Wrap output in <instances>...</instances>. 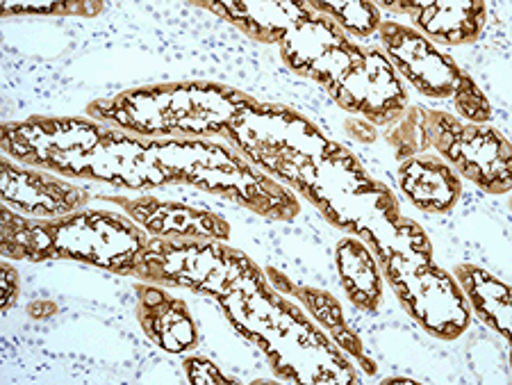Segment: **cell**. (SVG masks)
Returning a JSON list of instances; mask_svg holds the SVG:
<instances>
[{
	"label": "cell",
	"instance_id": "6da1fadb",
	"mask_svg": "<svg viewBox=\"0 0 512 385\" xmlns=\"http://www.w3.org/2000/svg\"><path fill=\"white\" fill-rule=\"evenodd\" d=\"M148 233L130 217L107 210H80L57 219H35L3 206L0 253L5 260H76L132 276Z\"/></svg>",
	"mask_w": 512,
	"mask_h": 385
},
{
	"label": "cell",
	"instance_id": "7a4b0ae2",
	"mask_svg": "<svg viewBox=\"0 0 512 385\" xmlns=\"http://www.w3.org/2000/svg\"><path fill=\"white\" fill-rule=\"evenodd\" d=\"M253 96L217 83L128 89L87 105V117L144 139H221Z\"/></svg>",
	"mask_w": 512,
	"mask_h": 385
},
{
	"label": "cell",
	"instance_id": "3957f363",
	"mask_svg": "<svg viewBox=\"0 0 512 385\" xmlns=\"http://www.w3.org/2000/svg\"><path fill=\"white\" fill-rule=\"evenodd\" d=\"M153 146L164 185L185 183L203 192L224 194L255 215L280 221L301 212L299 199L287 187L224 144L210 139H153Z\"/></svg>",
	"mask_w": 512,
	"mask_h": 385
},
{
	"label": "cell",
	"instance_id": "277c9868",
	"mask_svg": "<svg viewBox=\"0 0 512 385\" xmlns=\"http://www.w3.org/2000/svg\"><path fill=\"white\" fill-rule=\"evenodd\" d=\"M132 276L160 288H185L219 303L267 288L262 269L239 249L212 240L148 237Z\"/></svg>",
	"mask_w": 512,
	"mask_h": 385
},
{
	"label": "cell",
	"instance_id": "5b68a950",
	"mask_svg": "<svg viewBox=\"0 0 512 385\" xmlns=\"http://www.w3.org/2000/svg\"><path fill=\"white\" fill-rule=\"evenodd\" d=\"M221 139L233 144L253 167L274 180H285L294 190L315 171L328 144L326 135L303 114L258 98L235 114Z\"/></svg>",
	"mask_w": 512,
	"mask_h": 385
},
{
	"label": "cell",
	"instance_id": "8992f818",
	"mask_svg": "<svg viewBox=\"0 0 512 385\" xmlns=\"http://www.w3.org/2000/svg\"><path fill=\"white\" fill-rule=\"evenodd\" d=\"M371 253L376 256L378 267L383 269L401 306L419 326H424L435 338L449 342L465 333L472 310L456 278L435 267V262L417 265L408 260L390 240Z\"/></svg>",
	"mask_w": 512,
	"mask_h": 385
},
{
	"label": "cell",
	"instance_id": "52a82bcc",
	"mask_svg": "<svg viewBox=\"0 0 512 385\" xmlns=\"http://www.w3.org/2000/svg\"><path fill=\"white\" fill-rule=\"evenodd\" d=\"M428 144L458 176L483 192L501 196L512 190V146L490 124H465L442 110H426Z\"/></svg>",
	"mask_w": 512,
	"mask_h": 385
},
{
	"label": "cell",
	"instance_id": "ba28073f",
	"mask_svg": "<svg viewBox=\"0 0 512 385\" xmlns=\"http://www.w3.org/2000/svg\"><path fill=\"white\" fill-rule=\"evenodd\" d=\"M105 124L80 117H30L0 128V149L23 167L73 178L80 160L94 149Z\"/></svg>",
	"mask_w": 512,
	"mask_h": 385
},
{
	"label": "cell",
	"instance_id": "9c48e42d",
	"mask_svg": "<svg viewBox=\"0 0 512 385\" xmlns=\"http://www.w3.org/2000/svg\"><path fill=\"white\" fill-rule=\"evenodd\" d=\"M340 108L358 114L371 126H392L408 108L399 73L378 48H362L349 67L328 87Z\"/></svg>",
	"mask_w": 512,
	"mask_h": 385
},
{
	"label": "cell",
	"instance_id": "30bf717a",
	"mask_svg": "<svg viewBox=\"0 0 512 385\" xmlns=\"http://www.w3.org/2000/svg\"><path fill=\"white\" fill-rule=\"evenodd\" d=\"M278 48L280 60L289 71L315 80L326 89L342 76L355 53L360 51V46L353 44L333 19L315 10L312 3H308L305 14L285 32Z\"/></svg>",
	"mask_w": 512,
	"mask_h": 385
},
{
	"label": "cell",
	"instance_id": "8fae6325",
	"mask_svg": "<svg viewBox=\"0 0 512 385\" xmlns=\"http://www.w3.org/2000/svg\"><path fill=\"white\" fill-rule=\"evenodd\" d=\"M73 178L101 180L135 192L164 187L153 139L135 137L112 126H105L98 144L73 171Z\"/></svg>",
	"mask_w": 512,
	"mask_h": 385
},
{
	"label": "cell",
	"instance_id": "7c38bea8",
	"mask_svg": "<svg viewBox=\"0 0 512 385\" xmlns=\"http://www.w3.org/2000/svg\"><path fill=\"white\" fill-rule=\"evenodd\" d=\"M378 30H381L387 60L417 92L431 98L453 96L465 71L447 53L421 37L417 30L396 21H383Z\"/></svg>",
	"mask_w": 512,
	"mask_h": 385
},
{
	"label": "cell",
	"instance_id": "4fadbf2b",
	"mask_svg": "<svg viewBox=\"0 0 512 385\" xmlns=\"http://www.w3.org/2000/svg\"><path fill=\"white\" fill-rule=\"evenodd\" d=\"M3 176V203L7 208L35 219H57L73 215L89 206L92 194L69 180L32 167L14 165L10 158L0 162Z\"/></svg>",
	"mask_w": 512,
	"mask_h": 385
},
{
	"label": "cell",
	"instance_id": "5bb4252c",
	"mask_svg": "<svg viewBox=\"0 0 512 385\" xmlns=\"http://www.w3.org/2000/svg\"><path fill=\"white\" fill-rule=\"evenodd\" d=\"M105 201L119 206L126 217L142 226L153 237L171 240H212L228 242L230 224L210 210H198L185 203L162 201L153 194L144 196H103Z\"/></svg>",
	"mask_w": 512,
	"mask_h": 385
},
{
	"label": "cell",
	"instance_id": "9a60e30c",
	"mask_svg": "<svg viewBox=\"0 0 512 385\" xmlns=\"http://www.w3.org/2000/svg\"><path fill=\"white\" fill-rule=\"evenodd\" d=\"M137 319L148 340L169 354H187L198 347V331L183 299L171 297L167 288L142 283L135 285Z\"/></svg>",
	"mask_w": 512,
	"mask_h": 385
},
{
	"label": "cell",
	"instance_id": "2e32d148",
	"mask_svg": "<svg viewBox=\"0 0 512 385\" xmlns=\"http://www.w3.org/2000/svg\"><path fill=\"white\" fill-rule=\"evenodd\" d=\"M408 16L421 37L435 46H469L481 37L487 5L483 0H417Z\"/></svg>",
	"mask_w": 512,
	"mask_h": 385
},
{
	"label": "cell",
	"instance_id": "e0dca14e",
	"mask_svg": "<svg viewBox=\"0 0 512 385\" xmlns=\"http://www.w3.org/2000/svg\"><path fill=\"white\" fill-rule=\"evenodd\" d=\"M399 187L412 206L431 215H447L458 206L462 183L449 162L437 155L421 153L403 160L399 167Z\"/></svg>",
	"mask_w": 512,
	"mask_h": 385
},
{
	"label": "cell",
	"instance_id": "ac0fdd59",
	"mask_svg": "<svg viewBox=\"0 0 512 385\" xmlns=\"http://www.w3.org/2000/svg\"><path fill=\"white\" fill-rule=\"evenodd\" d=\"M196 7L212 10L221 19L233 23L235 28L251 37L253 42L278 46L285 32L294 26L308 10V3H276V0H260V3H194Z\"/></svg>",
	"mask_w": 512,
	"mask_h": 385
},
{
	"label": "cell",
	"instance_id": "d6986e66",
	"mask_svg": "<svg viewBox=\"0 0 512 385\" xmlns=\"http://www.w3.org/2000/svg\"><path fill=\"white\" fill-rule=\"evenodd\" d=\"M264 274L269 276V281L274 283V288L278 292L289 294V297H294L296 301L303 303V306L310 310V315L315 317L317 322L324 326V329H328L330 338H333L337 347L346 351L349 356L358 358L362 365L369 367V372H376V367L371 365L369 358L365 356L362 340L349 329V324L344 322L342 306H340V301L333 297V294L317 290V288H310V285H296V283H292V278L280 274L276 267H269Z\"/></svg>",
	"mask_w": 512,
	"mask_h": 385
},
{
	"label": "cell",
	"instance_id": "ffe728a7",
	"mask_svg": "<svg viewBox=\"0 0 512 385\" xmlns=\"http://www.w3.org/2000/svg\"><path fill=\"white\" fill-rule=\"evenodd\" d=\"M335 260L349 301L362 313H376L383 301V274L374 253L358 237H344L337 242Z\"/></svg>",
	"mask_w": 512,
	"mask_h": 385
},
{
	"label": "cell",
	"instance_id": "44dd1931",
	"mask_svg": "<svg viewBox=\"0 0 512 385\" xmlns=\"http://www.w3.org/2000/svg\"><path fill=\"white\" fill-rule=\"evenodd\" d=\"M458 288L465 294L469 306L474 313L497 331L501 338H510V288L499 278H494L490 272L476 265H458L453 272Z\"/></svg>",
	"mask_w": 512,
	"mask_h": 385
},
{
	"label": "cell",
	"instance_id": "7402d4cb",
	"mask_svg": "<svg viewBox=\"0 0 512 385\" xmlns=\"http://www.w3.org/2000/svg\"><path fill=\"white\" fill-rule=\"evenodd\" d=\"M385 142L392 146L396 160H410L431 149L428 144V128H426V108L410 105L403 112V117L390 126L385 133Z\"/></svg>",
	"mask_w": 512,
	"mask_h": 385
},
{
	"label": "cell",
	"instance_id": "603a6c76",
	"mask_svg": "<svg viewBox=\"0 0 512 385\" xmlns=\"http://www.w3.org/2000/svg\"><path fill=\"white\" fill-rule=\"evenodd\" d=\"M315 10L333 19L349 37H369L374 35L383 23L381 10L369 0H344V3H312Z\"/></svg>",
	"mask_w": 512,
	"mask_h": 385
},
{
	"label": "cell",
	"instance_id": "cb8c5ba5",
	"mask_svg": "<svg viewBox=\"0 0 512 385\" xmlns=\"http://www.w3.org/2000/svg\"><path fill=\"white\" fill-rule=\"evenodd\" d=\"M451 98L460 117L469 121V124H487L492 119V105L487 103L481 87L474 83V78L469 73H462L460 83Z\"/></svg>",
	"mask_w": 512,
	"mask_h": 385
},
{
	"label": "cell",
	"instance_id": "d4e9b609",
	"mask_svg": "<svg viewBox=\"0 0 512 385\" xmlns=\"http://www.w3.org/2000/svg\"><path fill=\"white\" fill-rule=\"evenodd\" d=\"M3 16L41 14V16H96L105 10L103 3H3Z\"/></svg>",
	"mask_w": 512,
	"mask_h": 385
},
{
	"label": "cell",
	"instance_id": "484cf974",
	"mask_svg": "<svg viewBox=\"0 0 512 385\" xmlns=\"http://www.w3.org/2000/svg\"><path fill=\"white\" fill-rule=\"evenodd\" d=\"M187 381L194 385H221V383H235L233 379L224 376V372L219 370L217 365L212 363L210 358H201V356H189L183 360Z\"/></svg>",
	"mask_w": 512,
	"mask_h": 385
},
{
	"label": "cell",
	"instance_id": "4316f807",
	"mask_svg": "<svg viewBox=\"0 0 512 385\" xmlns=\"http://www.w3.org/2000/svg\"><path fill=\"white\" fill-rule=\"evenodd\" d=\"M19 292H21V276H19V269L10 262H3L0 265V310L7 313L10 310L16 299H19Z\"/></svg>",
	"mask_w": 512,
	"mask_h": 385
},
{
	"label": "cell",
	"instance_id": "83f0119b",
	"mask_svg": "<svg viewBox=\"0 0 512 385\" xmlns=\"http://www.w3.org/2000/svg\"><path fill=\"white\" fill-rule=\"evenodd\" d=\"M344 130H346V133H349L353 139H358V142H367V144L376 142V137H378L376 126H371L369 121H362V119L346 121Z\"/></svg>",
	"mask_w": 512,
	"mask_h": 385
},
{
	"label": "cell",
	"instance_id": "f1b7e54d",
	"mask_svg": "<svg viewBox=\"0 0 512 385\" xmlns=\"http://www.w3.org/2000/svg\"><path fill=\"white\" fill-rule=\"evenodd\" d=\"M57 313V306L51 301H35L28 306V315L35 319H48L51 315Z\"/></svg>",
	"mask_w": 512,
	"mask_h": 385
},
{
	"label": "cell",
	"instance_id": "f546056e",
	"mask_svg": "<svg viewBox=\"0 0 512 385\" xmlns=\"http://www.w3.org/2000/svg\"><path fill=\"white\" fill-rule=\"evenodd\" d=\"M383 383H403V385H412L415 381H412V379H385Z\"/></svg>",
	"mask_w": 512,
	"mask_h": 385
}]
</instances>
